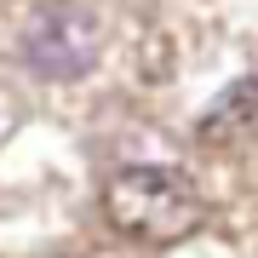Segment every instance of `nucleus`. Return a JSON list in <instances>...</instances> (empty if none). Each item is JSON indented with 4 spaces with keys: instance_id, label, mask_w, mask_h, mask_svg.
<instances>
[{
    "instance_id": "obj_1",
    "label": "nucleus",
    "mask_w": 258,
    "mask_h": 258,
    "mask_svg": "<svg viewBox=\"0 0 258 258\" xmlns=\"http://www.w3.org/2000/svg\"><path fill=\"white\" fill-rule=\"evenodd\" d=\"M103 212L115 230L138 235V241H184L201 230L207 201L184 172L166 166H120L103 184Z\"/></svg>"
},
{
    "instance_id": "obj_2",
    "label": "nucleus",
    "mask_w": 258,
    "mask_h": 258,
    "mask_svg": "<svg viewBox=\"0 0 258 258\" xmlns=\"http://www.w3.org/2000/svg\"><path fill=\"white\" fill-rule=\"evenodd\" d=\"M103 23L86 0H40L18 23V63L40 81H75L98 63Z\"/></svg>"
},
{
    "instance_id": "obj_3",
    "label": "nucleus",
    "mask_w": 258,
    "mask_h": 258,
    "mask_svg": "<svg viewBox=\"0 0 258 258\" xmlns=\"http://www.w3.org/2000/svg\"><path fill=\"white\" fill-rule=\"evenodd\" d=\"M252 92H258L252 81H235L230 92L212 103V115L201 120V138H212V144H241L247 126H252Z\"/></svg>"
}]
</instances>
